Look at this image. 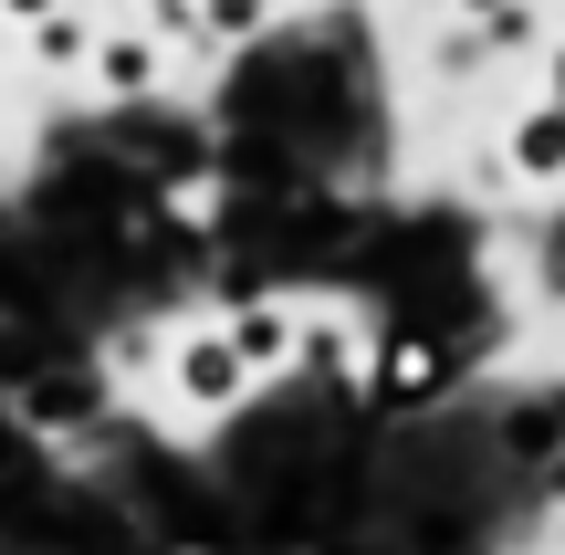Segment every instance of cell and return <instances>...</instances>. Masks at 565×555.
<instances>
[{
    "label": "cell",
    "mask_w": 565,
    "mask_h": 555,
    "mask_svg": "<svg viewBox=\"0 0 565 555\" xmlns=\"http://www.w3.org/2000/svg\"><path fill=\"white\" fill-rule=\"evenodd\" d=\"M450 388H461V346H450L440 325H419V314L377 325V346H366V367H356V398L377 419H419V409H440Z\"/></svg>",
    "instance_id": "obj_1"
},
{
    "label": "cell",
    "mask_w": 565,
    "mask_h": 555,
    "mask_svg": "<svg viewBox=\"0 0 565 555\" xmlns=\"http://www.w3.org/2000/svg\"><path fill=\"white\" fill-rule=\"evenodd\" d=\"M168 388H179V409H189V419H231L252 388H263V377L231 356V335H221V325H189L179 346H168Z\"/></svg>",
    "instance_id": "obj_2"
},
{
    "label": "cell",
    "mask_w": 565,
    "mask_h": 555,
    "mask_svg": "<svg viewBox=\"0 0 565 555\" xmlns=\"http://www.w3.org/2000/svg\"><path fill=\"white\" fill-rule=\"evenodd\" d=\"M503 179H524V189H565V105H513V126H503Z\"/></svg>",
    "instance_id": "obj_3"
},
{
    "label": "cell",
    "mask_w": 565,
    "mask_h": 555,
    "mask_svg": "<svg viewBox=\"0 0 565 555\" xmlns=\"http://www.w3.org/2000/svg\"><path fill=\"white\" fill-rule=\"evenodd\" d=\"M84 74H95L105 95H158L168 42L147 32V21H105V32H95V53H84Z\"/></svg>",
    "instance_id": "obj_4"
},
{
    "label": "cell",
    "mask_w": 565,
    "mask_h": 555,
    "mask_svg": "<svg viewBox=\"0 0 565 555\" xmlns=\"http://www.w3.org/2000/svg\"><path fill=\"white\" fill-rule=\"evenodd\" d=\"M221 335H231V356H242L252 377L294 367V305H282V293H242V305L221 314Z\"/></svg>",
    "instance_id": "obj_5"
},
{
    "label": "cell",
    "mask_w": 565,
    "mask_h": 555,
    "mask_svg": "<svg viewBox=\"0 0 565 555\" xmlns=\"http://www.w3.org/2000/svg\"><path fill=\"white\" fill-rule=\"evenodd\" d=\"M356 325H345V314H303L294 305V377L303 388H356Z\"/></svg>",
    "instance_id": "obj_6"
},
{
    "label": "cell",
    "mask_w": 565,
    "mask_h": 555,
    "mask_svg": "<svg viewBox=\"0 0 565 555\" xmlns=\"http://www.w3.org/2000/svg\"><path fill=\"white\" fill-rule=\"evenodd\" d=\"M95 32H105V21H84V11H63V0H53V11L21 21V53H32L42 74H74V63L95 53Z\"/></svg>",
    "instance_id": "obj_7"
},
{
    "label": "cell",
    "mask_w": 565,
    "mask_h": 555,
    "mask_svg": "<svg viewBox=\"0 0 565 555\" xmlns=\"http://www.w3.org/2000/svg\"><path fill=\"white\" fill-rule=\"evenodd\" d=\"M545 105H565V32H545Z\"/></svg>",
    "instance_id": "obj_8"
},
{
    "label": "cell",
    "mask_w": 565,
    "mask_h": 555,
    "mask_svg": "<svg viewBox=\"0 0 565 555\" xmlns=\"http://www.w3.org/2000/svg\"><path fill=\"white\" fill-rule=\"evenodd\" d=\"M0 472H21V430H11V419H0Z\"/></svg>",
    "instance_id": "obj_9"
},
{
    "label": "cell",
    "mask_w": 565,
    "mask_h": 555,
    "mask_svg": "<svg viewBox=\"0 0 565 555\" xmlns=\"http://www.w3.org/2000/svg\"><path fill=\"white\" fill-rule=\"evenodd\" d=\"M482 11H503V0H450V21H482Z\"/></svg>",
    "instance_id": "obj_10"
},
{
    "label": "cell",
    "mask_w": 565,
    "mask_h": 555,
    "mask_svg": "<svg viewBox=\"0 0 565 555\" xmlns=\"http://www.w3.org/2000/svg\"><path fill=\"white\" fill-rule=\"evenodd\" d=\"M32 11H53V0H0V21H32Z\"/></svg>",
    "instance_id": "obj_11"
},
{
    "label": "cell",
    "mask_w": 565,
    "mask_h": 555,
    "mask_svg": "<svg viewBox=\"0 0 565 555\" xmlns=\"http://www.w3.org/2000/svg\"><path fill=\"white\" fill-rule=\"evenodd\" d=\"M179 555H221V545H179Z\"/></svg>",
    "instance_id": "obj_12"
},
{
    "label": "cell",
    "mask_w": 565,
    "mask_h": 555,
    "mask_svg": "<svg viewBox=\"0 0 565 555\" xmlns=\"http://www.w3.org/2000/svg\"><path fill=\"white\" fill-rule=\"evenodd\" d=\"M545 11H565V0H545Z\"/></svg>",
    "instance_id": "obj_13"
}]
</instances>
